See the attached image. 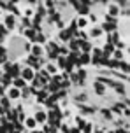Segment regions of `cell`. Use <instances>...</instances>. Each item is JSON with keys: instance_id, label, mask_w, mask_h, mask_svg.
<instances>
[{"instance_id": "cell-12", "label": "cell", "mask_w": 130, "mask_h": 133, "mask_svg": "<svg viewBox=\"0 0 130 133\" xmlns=\"http://www.w3.org/2000/svg\"><path fill=\"white\" fill-rule=\"evenodd\" d=\"M46 72H48V74H51V75H53V74H56V66H55V65H51V63H49V65L46 66Z\"/></svg>"}, {"instance_id": "cell-6", "label": "cell", "mask_w": 130, "mask_h": 133, "mask_svg": "<svg viewBox=\"0 0 130 133\" xmlns=\"http://www.w3.org/2000/svg\"><path fill=\"white\" fill-rule=\"evenodd\" d=\"M25 84H27V82L21 79V77H20V79H14V81H13V88H18V89L25 88Z\"/></svg>"}, {"instance_id": "cell-10", "label": "cell", "mask_w": 130, "mask_h": 133, "mask_svg": "<svg viewBox=\"0 0 130 133\" xmlns=\"http://www.w3.org/2000/svg\"><path fill=\"white\" fill-rule=\"evenodd\" d=\"M95 91H97L98 95H102L104 91H106V88H104V84H102V82H95Z\"/></svg>"}, {"instance_id": "cell-5", "label": "cell", "mask_w": 130, "mask_h": 133, "mask_svg": "<svg viewBox=\"0 0 130 133\" xmlns=\"http://www.w3.org/2000/svg\"><path fill=\"white\" fill-rule=\"evenodd\" d=\"M5 26L9 28V30L14 26V16H13V14H7V16H5Z\"/></svg>"}, {"instance_id": "cell-1", "label": "cell", "mask_w": 130, "mask_h": 133, "mask_svg": "<svg viewBox=\"0 0 130 133\" xmlns=\"http://www.w3.org/2000/svg\"><path fill=\"white\" fill-rule=\"evenodd\" d=\"M21 79L25 81V82H28V81H34L35 79V72L32 66H25L23 70H21Z\"/></svg>"}, {"instance_id": "cell-9", "label": "cell", "mask_w": 130, "mask_h": 133, "mask_svg": "<svg viewBox=\"0 0 130 133\" xmlns=\"http://www.w3.org/2000/svg\"><path fill=\"white\" fill-rule=\"evenodd\" d=\"M76 25H77V26H79V28H84V26H86V25H88V19H86V18H83V16H81L79 19L76 21Z\"/></svg>"}, {"instance_id": "cell-2", "label": "cell", "mask_w": 130, "mask_h": 133, "mask_svg": "<svg viewBox=\"0 0 130 133\" xmlns=\"http://www.w3.org/2000/svg\"><path fill=\"white\" fill-rule=\"evenodd\" d=\"M34 119H35L37 124H42V123H46V121H48V114L44 112V110H39V112H35Z\"/></svg>"}, {"instance_id": "cell-11", "label": "cell", "mask_w": 130, "mask_h": 133, "mask_svg": "<svg viewBox=\"0 0 130 133\" xmlns=\"http://www.w3.org/2000/svg\"><path fill=\"white\" fill-rule=\"evenodd\" d=\"M90 54H81V60H79V63H81V65H88L90 63Z\"/></svg>"}, {"instance_id": "cell-14", "label": "cell", "mask_w": 130, "mask_h": 133, "mask_svg": "<svg viewBox=\"0 0 130 133\" xmlns=\"http://www.w3.org/2000/svg\"><path fill=\"white\" fill-rule=\"evenodd\" d=\"M114 58H116V60H123V53L116 51V53H114Z\"/></svg>"}, {"instance_id": "cell-3", "label": "cell", "mask_w": 130, "mask_h": 133, "mask_svg": "<svg viewBox=\"0 0 130 133\" xmlns=\"http://www.w3.org/2000/svg\"><path fill=\"white\" fill-rule=\"evenodd\" d=\"M7 96L16 100V98H20V96H21V93H20L18 88H9V89H7Z\"/></svg>"}, {"instance_id": "cell-15", "label": "cell", "mask_w": 130, "mask_h": 133, "mask_svg": "<svg viewBox=\"0 0 130 133\" xmlns=\"http://www.w3.org/2000/svg\"><path fill=\"white\" fill-rule=\"evenodd\" d=\"M0 14H2V7H0Z\"/></svg>"}, {"instance_id": "cell-7", "label": "cell", "mask_w": 130, "mask_h": 133, "mask_svg": "<svg viewBox=\"0 0 130 133\" xmlns=\"http://www.w3.org/2000/svg\"><path fill=\"white\" fill-rule=\"evenodd\" d=\"M102 33H104L102 28H93V30L90 32V35H91L93 39H98V37H102Z\"/></svg>"}, {"instance_id": "cell-8", "label": "cell", "mask_w": 130, "mask_h": 133, "mask_svg": "<svg viewBox=\"0 0 130 133\" xmlns=\"http://www.w3.org/2000/svg\"><path fill=\"white\" fill-rule=\"evenodd\" d=\"M32 53H34V58H35V56H41V54H42V47L39 46V44H35V46L32 47Z\"/></svg>"}, {"instance_id": "cell-4", "label": "cell", "mask_w": 130, "mask_h": 133, "mask_svg": "<svg viewBox=\"0 0 130 133\" xmlns=\"http://www.w3.org/2000/svg\"><path fill=\"white\" fill-rule=\"evenodd\" d=\"M35 126H37V123H35L34 117H25V128H28V130H34Z\"/></svg>"}, {"instance_id": "cell-13", "label": "cell", "mask_w": 130, "mask_h": 133, "mask_svg": "<svg viewBox=\"0 0 130 133\" xmlns=\"http://www.w3.org/2000/svg\"><path fill=\"white\" fill-rule=\"evenodd\" d=\"M109 14L111 16H116L118 14V5H109ZM109 16V18H111Z\"/></svg>"}]
</instances>
